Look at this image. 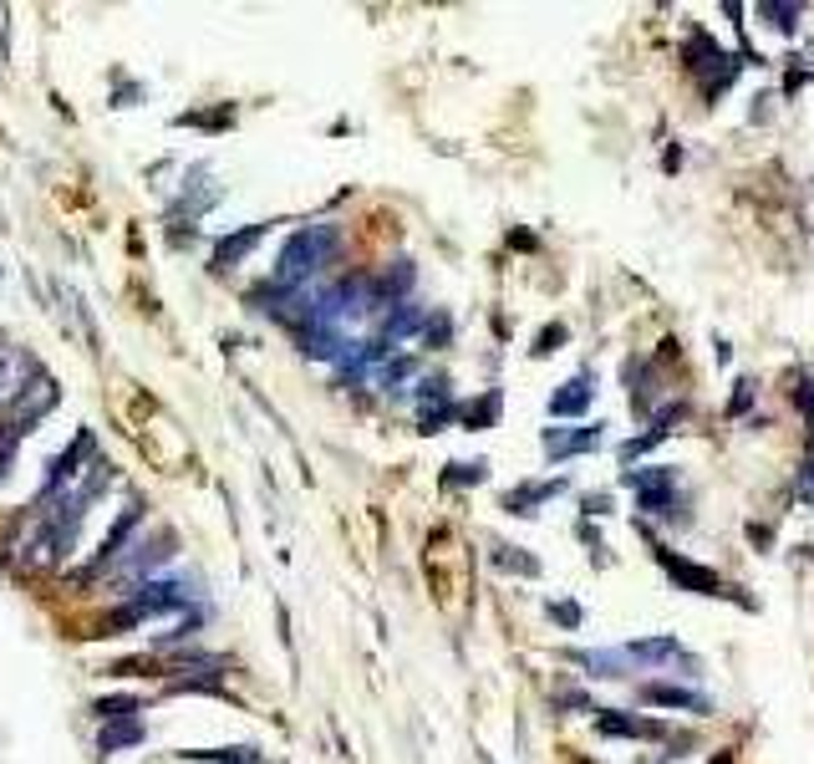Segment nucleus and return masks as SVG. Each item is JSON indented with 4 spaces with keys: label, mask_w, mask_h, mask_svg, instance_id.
Masks as SVG:
<instances>
[{
    "label": "nucleus",
    "mask_w": 814,
    "mask_h": 764,
    "mask_svg": "<svg viewBox=\"0 0 814 764\" xmlns=\"http://www.w3.org/2000/svg\"><path fill=\"white\" fill-rule=\"evenodd\" d=\"M336 251H342V230L336 224H301L296 235L280 245V255H276V286H286V290H306V286H315V276L326 270L331 261H336Z\"/></svg>",
    "instance_id": "obj_1"
},
{
    "label": "nucleus",
    "mask_w": 814,
    "mask_h": 764,
    "mask_svg": "<svg viewBox=\"0 0 814 764\" xmlns=\"http://www.w3.org/2000/svg\"><path fill=\"white\" fill-rule=\"evenodd\" d=\"M683 66L697 77L703 97L713 103V97H722L728 87H733V77H738V66H743V62H738L733 52H722V46L703 26H693V31H687V41H683Z\"/></svg>",
    "instance_id": "obj_2"
},
{
    "label": "nucleus",
    "mask_w": 814,
    "mask_h": 764,
    "mask_svg": "<svg viewBox=\"0 0 814 764\" xmlns=\"http://www.w3.org/2000/svg\"><path fill=\"white\" fill-rule=\"evenodd\" d=\"M621 485L636 495V510L642 514H657V520H677L683 510V479L677 469L667 464H642V469H621Z\"/></svg>",
    "instance_id": "obj_3"
},
{
    "label": "nucleus",
    "mask_w": 814,
    "mask_h": 764,
    "mask_svg": "<svg viewBox=\"0 0 814 764\" xmlns=\"http://www.w3.org/2000/svg\"><path fill=\"white\" fill-rule=\"evenodd\" d=\"M56 378H46V372H31L26 382H15L11 388V403H6V423H11V434H31L46 413L56 408Z\"/></svg>",
    "instance_id": "obj_4"
},
{
    "label": "nucleus",
    "mask_w": 814,
    "mask_h": 764,
    "mask_svg": "<svg viewBox=\"0 0 814 764\" xmlns=\"http://www.w3.org/2000/svg\"><path fill=\"white\" fill-rule=\"evenodd\" d=\"M631 658V668H683V678H703V662L687 652L683 643L672 633H662V637H636V643H626L621 647Z\"/></svg>",
    "instance_id": "obj_5"
},
{
    "label": "nucleus",
    "mask_w": 814,
    "mask_h": 764,
    "mask_svg": "<svg viewBox=\"0 0 814 764\" xmlns=\"http://www.w3.org/2000/svg\"><path fill=\"white\" fill-rule=\"evenodd\" d=\"M657 561H662V571L677 581V592H693V596H733V602L749 606V596H738V586H728V581H722L713 566H697V561H687V555H672L667 545H657Z\"/></svg>",
    "instance_id": "obj_6"
},
{
    "label": "nucleus",
    "mask_w": 814,
    "mask_h": 764,
    "mask_svg": "<svg viewBox=\"0 0 814 764\" xmlns=\"http://www.w3.org/2000/svg\"><path fill=\"white\" fill-rule=\"evenodd\" d=\"M173 555H179V535H173V530H158V535H148V541L128 545L118 561H122V576H132L138 586H143V581H153L158 566H169Z\"/></svg>",
    "instance_id": "obj_7"
},
{
    "label": "nucleus",
    "mask_w": 814,
    "mask_h": 764,
    "mask_svg": "<svg viewBox=\"0 0 814 764\" xmlns=\"http://www.w3.org/2000/svg\"><path fill=\"white\" fill-rule=\"evenodd\" d=\"M596 734H606V739H646V744L672 739L662 719H642V713H626V709H596Z\"/></svg>",
    "instance_id": "obj_8"
},
{
    "label": "nucleus",
    "mask_w": 814,
    "mask_h": 764,
    "mask_svg": "<svg viewBox=\"0 0 814 764\" xmlns=\"http://www.w3.org/2000/svg\"><path fill=\"white\" fill-rule=\"evenodd\" d=\"M601 438H606V423H580V428H545L539 444H545V454H550L555 464H565V459H576V454L601 448Z\"/></svg>",
    "instance_id": "obj_9"
},
{
    "label": "nucleus",
    "mask_w": 814,
    "mask_h": 764,
    "mask_svg": "<svg viewBox=\"0 0 814 764\" xmlns=\"http://www.w3.org/2000/svg\"><path fill=\"white\" fill-rule=\"evenodd\" d=\"M93 428H82L72 444H66V454L56 464H46V479H41V495L36 500H56V495H66V485H72V475H77V464L93 454Z\"/></svg>",
    "instance_id": "obj_10"
},
{
    "label": "nucleus",
    "mask_w": 814,
    "mask_h": 764,
    "mask_svg": "<svg viewBox=\"0 0 814 764\" xmlns=\"http://www.w3.org/2000/svg\"><path fill=\"white\" fill-rule=\"evenodd\" d=\"M636 699H642V703H657V709H677V713H708L713 709L708 693L683 688V683H642V688H636Z\"/></svg>",
    "instance_id": "obj_11"
},
{
    "label": "nucleus",
    "mask_w": 814,
    "mask_h": 764,
    "mask_svg": "<svg viewBox=\"0 0 814 764\" xmlns=\"http://www.w3.org/2000/svg\"><path fill=\"white\" fill-rule=\"evenodd\" d=\"M687 418V403H662L657 413H652V428H646V434H636V438H626V444H621V459H642L646 448H657L662 438L672 434V428H677V423Z\"/></svg>",
    "instance_id": "obj_12"
},
{
    "label": "nucleus",
    "mask_w": 814,
    "mask_h": 764,
    "mask_svg": "<svg viewBox=\"0 0 814 764\" xmlns=\"http://www.w3.org/2000/svg\"><path fill=\"white\" fill-rule=\"evenodd\" d=\"M570 489V479L555 475V479H529V485H514L510 495H504V510L510 514H539V505H550L555 495H565Z\"/></svg>",
    "instance_id": "obj_13"
},
{
    "label": "nucleus",
    "mask_w": 814,
    "mask_h": 764,
    "mask_svg": "<svg viewBox=\"0 0 814 764\" xmlns=\"http://www.w3.org/2000/svg\"><path fill=\"white\" fill-rule=\"evenodd\" d=\"M591 403H596V378H591V368H586L565 382V388L550 393V418H580Z\"/></svg>",
    "instance_id": "obj_14"
},
{
    "label": "nucleus",
    "mask_w": 814,
    "mask_h": 764,
    "mask_svg": "<svg viewBox=\"0 0 814 764\" xmlns=\"http://www.w3.org/2000/svg\"><path fill=\"white\" fill-rule=\"evenodd\" d=\"M138 526H143V505L132 500V505H128V510H122V514H118V526L107 530V541H103V551H97V555H93V566L82 571V576H93V571H107V566H118V555H122V545H128V535H132V530H138Z\"/></svg>",
    "instance_id": "obj_15"
},
{
    "label": "nucleus",
    "mask_w": 814,
    "mask_h": 764,
    "mask_svg": "<svg viewBox=\"0 0 814 764\" xmlns=\"http://www.w3.org/2000/svg\"><path fill=\"white\" fill-rule=\"evenodd\" d=\"M265 230H270V224H245V230H235V235H219V240H214L210 265H214V270H235V265L265 240Z\"/></svg>",
    "instance_id": "obj_16"
},
{
    "label": "nucleus",
    "mask_w": 814,
    "mask_h": 764,
    "mask_svg": "<svg viewBox=\"0 0 814 764\" xmlns=\"http://www.w3.org/2000/svg\"><path fill=\"white\" fill-rule=\"evenodd\" d=\"M657 362H646V357H631L626 362V388H631V413H652L657 408V397H662V388H657Z\"/></svg>",
    "instance_id": "obj_17"
},
{
    "label": "nucleus",
    "mask_w": 814,
    "mask_h": 764,
    "mask_svg": "<svg viewBox=\"0 0 814 764\" xmlns=\"http://www.w3.org/2000/svg\"><path fill=\"white\" fill-rule=\"evenodd\" d=\"M570 662H580L586 668V678H631V658L621 652V647H601V652H591V647H576V652H565Z\"/></svg>",
    "instance_id": "obj_18"
},
{
    "label": "nucleus",
    "mask_w": 814,
    "mask_h": 764,
    "mask_svg": "<svg viewBox=\"0 0 814 764\" xmlns=\"http://www.w3.org/2000/svg\"><path fill=\"white\" fill-rule=\"evenodd\" d=\"M459 423L463 428H494L500 423V393L489 388L479 403H459Z\"/></svg>",
    "instance_id": "obj_19"
},
{
    "label": "nucleus",
    "mask_w": 814,
    "mask_h": 764,
    "mask_svg": "<svg viewBox=\"0 0 814 764\" xmlns=\"http://www.w3.org/2000/svg\"><path fill=\"white\" fill-rule=\"evenodd\" d=\"M138 739H143V719H118V724H107L103 734H97V750L118 754V750H128V744H138Z\"/></svg>",
    "instance_id": "obj_20"
},
{
    "label": "nucleus",
    "mask_w": 814,
    "mask_h": 764,
    "mask_svg": "<svg viewBox=\"0 0 814 764\" xmlns=\"http://www.w3.org/2000/svg\"><path fill=\"white\" fill-rule=\"evenodd\" d=\"M753 15H769V26L784 31V36H794V31H800L804 6H779V0H759V6H753Z\"/></svg>",
    "instance_id": "obj_21"
},
{
    "label": "nucleus",
    "mask_w": 814,
    "mask_h": 764,
    "mask_svg": "<svg viewBox=\"0 0 814 764\" xmlns=\"http://www.w3.org/2000/svg\"><path fill=\"white\" fill-rule=\"evenodd\" d=\"M494 566H500V571H514V576H525V581L539 576V561H535V555H525L520 545H494Z\"/></svg>",
    "instance_id": "obj_22"
},
{
    "label": "nucleus",
    "mask_w": 814,
    "mask_h": 764,
    "mask_svg": "<svg viewBox=\"0 0 814 764\" xmlns=\"http://www.w3.org/2000/svg\"><path fill=\"white\" fill-rule=\"evenodd\" d=\"M789 397H794V408H800L804 423H810V448H814V378H810V372H804V378H794Z\"/></svg>",
    "instance_id": "obj_23"
},
{
    "label": "nucleus",
    "mask_w": 814,
    "mask_h": 764,
    "mask_svg": "<svg viewBox=\"0 0 814 764\" xmlns=\"http://www.w3.org/2000/svg\"><path fill=\"white\" fill-rule=\"evenodd\" d=\"M138 713V699H128V693H118V699H93V719H132Z\"/></svg>",
    "instance_id": "obj_24"
},
{
    "label": "nucleus",
    "mask_w": 814,
    "mask_h": 764,
    "mask_svg": "<svg viewBox=\"0 0 814 764\" xmlns=\"http://www.w3.org/2000/svg\"><path fill=\"white\" fill-rule=\"evenodd\" d=\"M484 475H489V464H484V459H473V464H448L443 485H484Z\"/></svg>",
    "instance_id": "obj_25"
},
{
    "label": "nucleus",
    "mask_w": 814,
    "mask_h": 764,
    "mask_svg": "<svg viewBox=\"0 0 814 764\" xmlns=\"http://www.w3.org/2000/svg\"><path fill=\"white\" fill-rule=\"evenodd\" d=\"M448 337H453V321H448V311H433V317L422 321V342H428V347H448Z\"/></svg>",
    "instance_id": "obj_26"
},
{
    "label": "nucleus",
    "mask_w": 814,
    "mask_h": 764,
    "mask_svg": "<svg viewBox=\"0 0 814 764\" xmlns=\"http://www.w3.org/2000/svg\"><path fill=\"white\" fill-rule=\"evenodd\" d=\"M565 337H570V331H565V321H550V327L535 337V347H529V352H535V357H550V352H560V347H565Z\"/></svg>",
    "instance_id": "obj_27"
},
{
    "label": "nucleus",
    "mask_w": 814,
    "mask_h": 764,
    "mask_svg": "<svg viewBox=\"0 0 814 764\" xmlns=\"http://www.w3.org/2000/svg\"><path fill=\"white\" fill-rule=\"evenodd\" d=\"M753 397H759V382H753V378H738L733 382V397H728V413H733V418H738V413H749Z\"/></svg>",
    "instance_id": "obj_28"
},
{
    "label": "nucleus",
    "mask_w": 814,
    "mask_h": 764,
    "mask_svg": "<svg viewBox=\"0 0 814 764\" xmlns=\"http://www.w3.org/2000/svg\"><path fill=\"white\" fill-rule=\"evenodd\" d=\"M550 617L560 622V627H570V633H576V627H580V606L576 602H550Z\"/></svg>",
    "instance_id": "obj_29"
},
{
    "label": "nucleus",
    "mask_w": 814,
    "mask_h": 764,
    "mask_svg": "<svg viewBox=\"0 0 814 764\" xmlns=\"http://www.w3.org/2000/svg\"><path fill=\"white\" fill-rule=\"evenodd\" d=\"M794 489H800V500L814 505V448H810V459L800 464V479H794Z\"/></svg>",
    "instance_id": "obj_30"
},
{
    "label": "nucleus",
    "mask_w": 814,
    "mask_h": 764,
    "mask_svg": "<svg viewBox=\"0 0 814 764\" xmlns=\"http://www.w3.org/2000/svg\"><path fill=\"white\" fill-rule=\"evenodd\" d=\"M555 709H580V713H591V699H586L580 688H565V693H555Z\"/></svg>",
    "instance_id": "obj_31"
},
{
    "label": "nucleus",
    "mask_w": 814,
    "mask_h": 764,
    "mask_svg": "<svg viewBox=\"0 0 814 764\" xmlns=\"http://www.w3.org/2000/svg\"><path fill=\"white\" fill-rule=\"evenodd\" d=\"M11 459H15V434L0 423V479H6V469H11Z\"/></svg>",
    "instance_id": "obj_32"
},
{
    "label": "nucleus",
    "mask_w": 814,
    "mask_h": 764,
    "mask_svg": "<svg viewBox=\"0 0 814 764\" xmlns=\"http://www.w3.org/2000/svg\"><path fill=\"white\" fill-rule=\"evenodd\" d=\"M611 510V495H591V500H586V514H606Z\"/></svg>",
    "instance_id": "obj_33"
},
{
    "label": "nucleus",
    "mask_w": 814,
    "mask_h": 764,
    "mask_svg": "<svg viewBox=\"0 0 814 764\" xmlns=\"http://www.w3.org/2000/svg\"><path fill=\"white\" fill-rule=\"evenodd\" d=\"M0 372H6V368H0Z\"/></svg>",
    "instance_id": "obj_34"
}]
</instances>
